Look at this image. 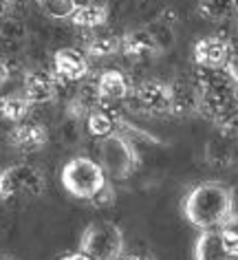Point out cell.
Returning a JSON list of instances; mask_svg holds the SVG:
<instances>
[{
  "instance_id": "7a4b0ae2",
  "label": "cell",
  "mask_w": 238,
  "mask_h": 260,
  "mask_svg": "<svg viewBox=\"0 0 238 260\" xmlns=\"http://www.w3.org/2000/svg\"><path fill=\"white\" fill-rule=\"evenodd\" d=\"M192 82L198 93V115L216 123L238 106V82L227 69H194Z\"/></svg>"
},
{
  "instance_id": "9a60e30c",
  "label": "cell",
  "mask_w": 238,
  "mask_h": 260,
  "mask_svg": "<svg viewBox=\"0 0 238 260\" xmlns=\"http://www.w3.org/2000/svg\"><path fill=\"white\" fill-rule=\"evenodd\" d=\"M172 86V115L190 117L198 115V93L192 80H175Z\"/></svg>"
},
{
  "instance_id": "ac0fdd59",
  "label": "cell",
  "mask_w": 238,
  "mask_h": 260,
  "mask_svg": "<svg viewBox=\"0 0 238 260\" xmlns=\"http://www.w3.org/2000/svg\"><path fill=\"white\" fill-rule=\"evenodd\" d=\"M31 108H33V104H31L22 93L20 95L11 93V95L0 97V117L11 121V123L27 121L29 115H31Z\"/></svg>"
},
{
  "instance_id": "e0dca14e",
  "label": "cell",
  "mask_w": 238,
  "mask_h": 260,
  "mask_svg": "<svg viewBox=\"0 0 238 260\" xmlns=\"http://www.w3.org/2000/svg\"><path fill=\"white\" fill-rule=\"evenodd\" d=\"M108 20V9L106 5L101 3H88L84 5V7H80L73 14V18H71V22L75 24L77 29H84V31H93V29H99L104 27Z\"/></svg>"
},
{
  "instance_id": "9c48e42d",
  "label": "cell",
  "mask_w": 238,
  "mask_h": 260,
  "mask_svg": "<svg viewBox=\"0 0 238 260\" xmlns=\"http://www.w3.org/2000/svg\"><path fill=\"white\" fill-rule=\"evenodd\" d=\"M165 47L159 40V36L154 34L152 27H139V29H130L121 36V53L130 60L144 62V60H152V57L161 55Z\"/></svg>"
},
{
  "instance_id": "7402d4cb",
  "label": "cell",
  "mask_w": 238,
  "mask_h": 260,
  "mask_svg": "<svg viewBox=\"0 0 238 260\" xmlns=\"http://www.w3.org/2000/svg\"><path fill=\"white\" fill-rule=\"evenodd\" d=\"M218 232H221V240L227 253L231 258H238V214H231V218Z\"/></svg>"
},
{
  "instance_id": "cb8c5ba5",
  "label": "cell",
  "mask_w": 238,
  "mask_h": 260,
  "mask_svg": "<svg viewBox=\"0 0 238 260\" xmlns=\"http://www.w3.org/2000/svg\"><path fill=\"white\" fill-rule=\"evenodd\" d=\"M119 260H157V258H154L150 251L139 249V251H128V253H124Z\"/></svg>"
},
{
  "instance_id": "5b68a950",
  "label": "cell",
  "mask_w": 238,
  "mask_h": 260,
  "mask_svg": "<svg viewBox=\"0 0 238 260\" xmlns=\"http://www.w3.org/2000/svg\"><path fill=\"white\" fill-rule=\"evenodd\" d=\"M124 247V232L111 220H93L80 236V251L91 260H119Z\"/></svg>"
},
{
  "instance_id": "4316f807",
  "label": "cell",
  "mask_w": 238,
  "mask_h": 260,
  "mask_svg": "<svg viewBox=\"0 0 238 260\" xmlns=\"http://www.w3.org/2000/svg\"><path fill=\"white\" fill-rule=\"evenodd\" d=\"M60 260H91V258H88L86 253H82L80 249H77V251H73V253H66V256H62Z\"/></svg>"
},
{
  "instance_id": "d6986e66",
  "label": "cell",
  "mask_w": 238,
  "mask_h": 260,
  "mask_svg": "<svg viewBox=\"0 0 238 260\" xmlns=\"http://www.w3.org/2000/svg\"><path fill=\"white\" fill-rule=\"evenodd\" d=\"M196 11L205 20L223 22L236 16V0H198Z\"/></svg>"
},
{
  "instance_id": "52a82bcc",
  "label": "cell",
  "mask_w": 238,
  "mask_h": 260,
  "mask_svg": "<svg viewBox=\"0 0 238 260\" xmlns=\"http://www.w3.org/2000/svg\"><path fill=\"white\" fill-rule=\"evenodd\" d=\"M126 102L139 115L168 117L172 115V86L163 80H144L134 84L132 95Z\"/></svg>"
},
{
  "instance_id": "44dd1931",
  "label": "cell",
  "mask_w": 238,
  "mask_h": 260,
  "mask_svg": "<svg viewBox=\"0 0 238 260\" xmlns=\"http://www.w3.org/2000/svg\"><path fill=\"white\" fill-rule=\"evenodd\" d=\"M223 135V133H221ZM227 135H223L221 139H212L208 144V150H205V154H208V161L210 164H214L216 168H225L231 161V150H229V144H227Z\"/></svg>"
},
{
  "instance_id": "3957f363",
  "label": "cell",
  "mask_w": 238,
  "mask_h": 260,
  "mask_svg": "<svg viewBox=\"0 0 238 260\" xmlns=\"http://www.w3.org/2000/svg\"><path fill=\"white\" fill-rule=\"evenodd\" d=\"M106 172L99 161L91 157H75L66 161L60 170V183L73 199L91 201L108 183Z\"/></svg>"
},
{
  "instance_id": "5bb4252c",
  "label": "cell",
  "mask_w": 238,
  "mask_h": 260,
  "mask_svg": "<svg viewBox=\"0 0 238 260\" xmlns=\"http://www.w3.org/2000/svg\"><path fill=\"white\" fill-rule=\"evenodd\" d=\"M82 51L93 57H108V55L121 53V36H117L115 31L106 29V27L93 29L91 34L84 38V49Z\"/></svg>"
},
{
  "instance_id": "ba28073f",
  "label": "cell",
  "mask_w": 238,
  "mask_h": 260,
  "mask_svg": "<svg viewBox=\"0 0 238 260\" xmlns=\"http://www.w3.org/2000/svg\"><path fill=\"white\" fill-rule=\"evenodd\" d=\"M231 55V40L225 36H203L192 47V60L198 69H225Z\"/></svg>"
},
{
  "instance_id": "ffe728a7",
  "label": "cell",
  "mask_w": 238,
  "mask_h": 260,
  "mask_svg": "<svg viewBox=\"0 0 238 260\" xmlns=\"http://www.w3.org/2000/svg\"><path fill=\"white\" fill-rule=\"evenodd\" d=\"M42 14L49 16L51 20H71L77 11L75 0H38Z\"/></svg>"
},
{
  "instance_id": "30bf717a",
  "label": "cell",
  "mask_w": 238,
  "mask_h": 260,
  "mask_svg": "<svg viewBox=\"0 0 238 260\" xmlns=\"http://www.w3.org/2000/svg\"><path fill=\"white\" fill-rule=\"evenodd\" d=\"M88 55L77 47H64L53 53V73L62 84H80L88 77Z\"/></svg>"
},
{
  "instance_id": "4fadbf2b",
  "label": "cell",
  "mask_w": 238,
  "mask_h": 260,
  "mask_svg": "<svg viewBox=\"0 0 238 260\" xmlns=\"http://www.w3.org/2000/svg\"><path fill=\"white\" fill-rule=\"evenodd\" d=\"M132 88L134 84L130 82V77L119 69H106L97 75V90L101 102L121 104L132 95Z\"/></svg>"
},
{
  "instance_id": "7c38bea8",
  "label": "cell",
  "mask_w": 238,
  "mask_h": 260,
  "mask_svg": "<svg viewBox=\"0 0 238 260\" xmlns=\"http://www.w3.org/2000/svg\"><path fill=\"white\" fill-rule=\"evenodd\" d=\"M49 139H51L49 128L42 121H36V119L14 123V128L9 133V144L22 154L40 152L49 144Z\"/></svg>"
},
{
  "instance_id": "484cf974",
  "label": "cell",
  "mask_w": 238,
  "mask_h": 260,
  "mask_svg": "<svg viewBox=\"0 0 238 260\" xmlns=\"http://www.w3.org/2000/svg\"><path fill=\"white\" fill-rule=\"evenodd\" d=\"M9 7H11V0H0V27H3L5 22H7Z\"/></svg>"
},
{
  "instance_id": "603a6c76",
  "label": "cell",
  "mask_w": 238,
  "mask_h": 260,
  "mask_svg": "<svg viewBox=\"0 0 238 260\" xmlns=\"http://www.w3.org/2000/svg\"><path fill=\"white\" fill-rule=\"evenodd\" d=\"M115 199H117V192H115V187H113V183L108 181V183L101 187V190L95 194V197L88 201L93 207H97V210H104V207H111V205H115Z\"/></svg>"
},
{
  "instance_id": "d4e9b609",
  "label": "cell",
  "mask_w": 238,
  "mask_h": 260,
  "mask_svg": "<svg viewBox=\"0 0 238 260\" xmlns=\"http://www.w3.org/2000/svg\"><path fill=\"white\" fill-rule=\"evenodd\" d=\"M9 80H11V67H9L7 60L0 57V86H5Z\"/></svg>"
},
{
  "instance_id": "277c9868",
  "label": "cell",
  "mask_w": 238,
  "mask_h": 260,
  "mask_svg": "<svg viewBox=\"0 0 238 260\" xmlns=\"http://www.w3.org/2000/svg\"><path fill=\"white\" fill-rule=\"evenodd\" d=\"M99 164L104 168L106 177L113 181H124L137 172L141 164V157L134 148L130 135L126 133H113L108 137L99 139L97 146Z\"/></svg>"
},
{
  "instance_id": "6da1fadb",
  "label": "cell",
  "mask_w": 238,
  "mask_h": 260,
  "mask_svg": "<svg viewBox=\"0 0 238 260\" xmlns=\"http://www.w3.org/2000/svg\"><path fill=\"white\" fill-rule=\"evenodd\" d=\"M181 210L196 230H221L234 214V192L221 181H203L183 197Z\"/></svg>"
},
{
  "instance_id": "8fae6325",
  "label": "cell",
  "mask_w": 238,
  "mask_h": 260,
  "mask_svg": "<svg viewBox=\"0 0 238 260\" xmlns=\"http://www.w3.org/2000/svg\"><path fill=\"white\" fill-rule=\"evenodd\" d=\"M60 80L53 73V69H33L24 75L22 84V95L33 104V106H42V104H51L60 93Z\"/></svg>"
},
{
  "instance_id": "2e32d148",
  "label": "cell",
  "mask_w": 238,
  "mask_h": 260,
  "mask_svg": "<svg viewBox=\"0 0 238 260\" xmlns=\"http://www.w3.org/2000/svg\"><path fill=\"white\" fill-rule=\"evenodd\" d=\"M229 258L231 256L223 247L218 230H205L198 234L194 243V260H229Z\"/></svg>"
},
{
  "instance_id": "8992f818",
  "label": "cell",
  "mask_w": 238,
  "mask_h": 260,
  "mask_svg": "<svg viewBox=\"0 0 238 260\" xmlns=\"http://www.w3.org/2000/svg\"><path fill=\"white\" fill-rule=\"evenodd\" d=\"M47 190V179L40 168L20 161L11 164L0 172V201L14 199H36Z\"/></svg>"
},
{
  "instance_id": "83f0119b",
  "label": "cell",
  "mask_w": 238,
  "mask_h": 260,
  "mask_svg": "<svg viewBox=\"0 0 238 260\" xmlns=\"http://www.w3.org/2000/svg\"><path fill=\"white\" fill-rule=\"evenodd\" d=\"M229 260H238V258H229Z\"/></svg>"
}]
</instances>
